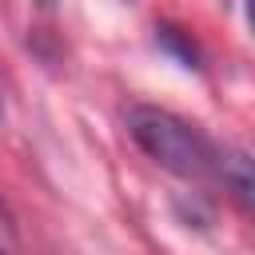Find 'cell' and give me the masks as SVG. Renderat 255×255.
Returning a JSON list of instances; mask_svg holds the SVG:
<instances>
[{
  "instance_id": "cell-6",
  "label": "cell",
  "mask_w": 255,
  "mask_h": 255,
  "mask_svg": "<svg viewBox=\"0 0 255 255\" xmlns=\"http://www.w3.org/2000/svg\"><path fill=\"white\" fill-rule=\"evenodd\" d=\"M0 255H4V251H0Z\"/></svg>"
},
{
  "instance_id": "cell-4",
  "label": "cell",
  "mask_w": 255,
  "mask_h": 255,
  "mask_svg": "<svg viewBox=\"0 0 255 255\" xmlns=\"http://www.w3.org/2000/svg\"><path fill=\"white\" fill-rule=\"evenodd\" d=\"M40 4H44V8H52V4H56V0H40Z\"/></svg>"
},
{
  "instance_id": "cell-1",
  "label": "cell",
  "mask_w": 255,
  "mask_h": 255,
  "mask_svg": "<svg viewBox=\"0 0 255 255\" xmlns=\"http://www.w3.org/2000/svg\"><path fill=\"white\" fill-rule=\"evenodd\" d=\"M128 135L135 147L155 159L163 171L183 175V179H207L215 175L219 147L183 116L155 108V104H131L128 108Z\"/></svg>"
},
{
  "instance_id": "cell-3",
  "label": "cell",
  "mask_w": 255,
  "mask_h": 255,
  "mask_svg": "<svg viewBox=\"0 0 255 255\" xmlns=\"http://www.w3.org/2000/svg\"><path fill=\"white\" fill-rule=\"evenodd\" d=\"M155 44H163L171 56H179V64H183V68H199V64H195V60H199V56H195V44H191L187 36H179L175 28H167V24H163V28H155Z\"/></svg>"
},
{
  "instance_id": "cell-5",
  "label": "cell",
  "mask_w": 255,
  "mask_h": 255,
  "mask_svg": "<svg viewBox=\"0 0 255 255\" xmlns=\"http://www.w3.org/2000/svg\"><path fill=\"white\" fill-rule=\"evenodd\" d=\"M0 116H4V104H0Z\"/></svg>"
},
{
  "instance_id": "cell-2",
  "label": "cell",
  "mask_w": 255,
  "mask_h": 255,
  "mask_svg": "<svg viewBox=\"0 0 255 255\" xmlns=\"http://www.w3.org/2000/svg\"><path fill=\"white\" fill-rule=\"evenodd\" d=\"M223 183V191L243 207L251 211V155L243 147H219V159H215V175Z\"/></svg>"
}]
</instances>
